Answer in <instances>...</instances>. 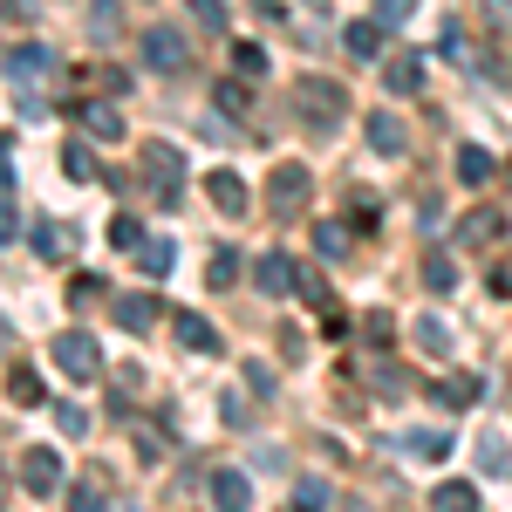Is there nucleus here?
I'll use <instances>...</instances> for the list:
<instances>
[{"instance_id": "f257e3e1", "label": "nucleus", "mask_w": 512, "mask_h": 512, "mask_svg": "<svg viewBox=\"0 0 512 512\" xmlns=\"http://www.w3.org/2000/svg\"><path fill=\"white\" fill-rule=\"evenodd\" d=\"M48 355H55V369L76 376V383H96V376H103V349H96L89 328H62V335L48 342Z\"/></svg>"}, {"instance_id": "f03ea898", "label": "nucleus", "mask_w": 512, "mask_h": 512, "mask_svg": "<svg viewBox=\"0 0 512 512\" xmlns=\"http://www.w3.org/2000/svg\"><path fill=\"white\" fill-rule=\"evenodd\" d=\"M294 103H301V117L315 123V130H335V117L349 110V89L335 76H301V89H294Z\"/></svg>"}, {"instance_id": "7ed1b4c3", "label": "nucleus", "mask_w": 512, "mask_h": 512, "mask_svg": "<svg viewBox=\"0 0 512 512\" xmlns=\"http://www.w3.org/2000/svg\"><path fill=\"white\" fill-rule=\"evenodd\" d=\"M308 192H315V171H308V164H274V178H267V205H274V219H301Z\"/></svg>"}, {"instance_id": "20e7f679", "label": "nucleus", "mask_w": 512, "mask_h": 512, "mask_svg": "<svg viewBox=\"0 0 512 512\" xmlns=\"http://www.w3.org/2000/svg\"><path fill=\"white\" fill-rule=\"evenodd\" d=\"M144 185H151L158 205H178V198H185V158H178L171 144H151V151H144Z\"/></svg>"}, {"instance_id": "39448f33", "label": "nucleus", "mask_w": 512, "mask_h": 512, "mask_svg": "<svg viewBox=\"0 0 512 512\" xmlns=\"http://www.w3.org/2000/svg\"><path fill=\"white\" fill-rule=\"evenodd\" d=\"M185 55H192L185 28H171V21H151V28H144V62H151L158 76H178V69H185Z\"/></svg>"}, {"instance_id": "423d86ee", "label": "nucleus", "mask_w": 512, "mask_h": 512, "mask_svg": "<svg viewBox=\"0 0 512 512\" xmlns=\"http://www.w3.org/2000/svg\"><path fill=\"white\" fill-rule=\"evenodd\" d=\"M110 315H117V328H130V335H151L164 321V301H158V287H137V294H117V301H110Z\"/></svg>"}, {"instance_id": "0eeeda50", "label": "nucleus", "mask_w": 512, "mask_h": 512, "mask_svg": "<svg viewBox=\"0 0 512 512\" xmlns=\"http://www.w3.org/2000/svg\"><path fill=\"white\" fill-rule=\"evenodd\" d=\"M21 485H28L35 499H48V492H62V451H48V444H35V451H21Z\"/></svg>"}, {"instance_id": "6e6552de", "label": "nucleus", "mask_w": 512, "mask_h": 512, "mask_svg": "<svg viewBox=\"0 0 512 512\" xmlns=\"http://www.w3.org/2000/svg\"><path fill=\"white\" fill-rule=\"evenodd\" d=\"M7 76L21 82V89H35V82H55V76H62V62H55V48H41V41H28V48H14Z\"/></svg>"}, {"instance_id": "1a4fd4ad", "label": "nucleus", "mask_w": 512, "mask_h": 512, "mask_svg": "<svg viewBox=\"0 0 512 512\" xmlns=\"http://www.w3.org/2000/svg\"><path fill=\"white\" fill-rule=\"evenodd\" d=\"M369 151H376V158H403V151H410V130H403L396 110H369Z\"/></svg>"}, {"instance_id": "9d476101", "label": "nucleus", "mask_w": 512, "mask_h": 512, "mask_svg": "<svg viewBox=\"0 0 512 512\" xmlns=\"http://www.w3.org/2000/svg\"><path fill=\"white\" fill-rule=\"evenodd\" d=\"M205 198H212L226 219H246V205H253V192L239 185V171H205Z\"/></svg>"}, {"instance_id": "9b49d317", "label": "nucleus", "mask_w": 512, "mask_h": 512, "mask_svg": "<svg viewBox=\"0 0 512 512\" xmlns=\"http://www.w3.org/2000/svg\"><path fill=\"white\" fill-rule=\"evenodd\" d=\"M212 506L219 512H253V485H246V472L219 465V472H212Z\"/></svg>"}, {"instance_id": "f8f14e48", "label": "nucleus", "mask_w": 512, "mask_h": 512, "mask_svg": "<svg viewBox=\"0 0 512 512\" xmlns=\"http://www.w3.org/2000/svg\"><path fill=\"white\" fill-rule=\"evenodd\" d=\"M383 89L390 96H417L424 89V55H390L383 62Z\"/></svg>"}, {"instance_id": "ddd939ff", "label": "nucleus", "mask_w": 512, "mask_h": 512, "mask_svg": "<svg viewBox=\"0 0 512 512\" xmlns=\"http://www.w3.org/2000/svg\"><path fill=\"white\" fill-rule=\"evenodd\" d=\"M342 41H349L355 62H376V55H383V41H390V28H383V21H349Z\"/></svg>"}, {"instance_id": "4468645a", "label": "nucleus", "mask_w": 512, "mask_h": 512, "mask_svg": "<svg viewBox=\"0 0 512 512\" xmlns=\"http://www.w3.org/2000/svg\"><path fill=\"white\" fill-rule=\"evenodd\" d=\"M437 403H444V410H472V403H485V376H444V383H437Z\"/></svg>"}, {"instance_id": "2eb2a0df", "label": "nucleus", "mask_w": 512, "mask_h": 512, "mask_svg": "<svg viewBox=\"0 0 512 512\" xmlns=\"http://www.w3.org/2000/svg\"><path fill=\"white\" fill-rule=\"evenodd\" d=\"M492 171H499V158H492V151H485V144H465V151H458V185H492Z\"/></svg>"}, {"instance_id": "dca6fc26", "label": "nucleus", "mask_w": 512, "mask_h": 512, "mask_svg": "<svg viewBox=\"0 0 512 512\" xmlns=\"http://www.w3.org/2000/svg\"><path fill=\"white\" fill-rule=\"evenodd\" d=\"M82 137H96V144H117L123 137V117L110 103H82Z\"/></svg>"}, {"instance_id": "f3484780", "label": "nucleus", "mask_w": 512, "mask_h": 512, "mask_svg": "<svg viewBox=\"0 0 512 512\" xmlns=\"http://www.w3.org/2000/svg\"><path fill=\"white\" fill-rule=\"evenodd\" d=\"M253 280H260V294H287V287H294V260H287V253H260Z\"/></svg>"}, {"instance_id": "a211bd4d", "label": "nucleus", "mask_w": 512, "mask_h": 512, "mask_svg": "<svg viewBox=\"0 0 512 512\" xmlns=\"http://www.w3.org/2000/svg\"><path fill=\"white\" fill-rule=\"evenodd\" d=\"M178 342L198 349V355H219V349H226V342H219V328H212L205 315H178Z\"/></svg>"}, {"instance_id": "6ab92c4d", "label": "nucleus", "mask_w": 512, "mask_h": 512, "mask_svg": "<svg viewBox=\"0 0 512 512\" xmlns=\"http://www.w3.org/2000/svg\"><path fill=\"white\" fill-rule=\"evenodd\" d=\"M492 239H499V212H485V205H478V212L458 219V246H492Z\"/></svg>"}, {"instance_id": "aec40b11", "label": "nucleus", "mask_w": 512, "mask_h": 512, "mask_svg": "<svg viewBox=\"0 0 512 512\" xmlns=\"http://www.w3.org/2000/svg\"><path fill=\"white\" fill-rule=\"evenodd\" d=\"M403 451L424 458V465H444V458H451V431H410V437H403Z\"/></svg>"}, {"instance_id": "412c9836", "label": "nucleus", "mask_w": 512, "mask_h": 512, "mask_svg": "<svg viewBox=\"0 0 512 512\" xmlns=\"http://www.w3.org/2000/svg\"><path fill=\"white\" fill-rule=\"evenodd\" d=\"M431 506L437 512H478V485H465V478H444L431 492Z\"/></svg>"}, {"instance_id": "4be33fe9", "label": "nucleus", "mask_w": 512, "mask_h": 512, "mask_svg": "<svg viewBox=\"0 0 512 512\" xmlns=\"http://www.w3.org/2000/svg\"><path fill=\"white\" fill-rule=\"evenodd\" d=\"M171 260H178V246H171V239H144V246H137V274H151V280L171 274Z\"/></svg>"}, {"instance_id": "5701e85b", "label": "nucleus", "mask_w": 512, "mask_h": 512, "mask_svg": "<svg viewBox=\"0 0 512 512\" xmlns=\"http://www.w3.org/2000/svg\"><path fill=\"white\" fill-rule=\"evenodd\" d=\"M212 103H219V110H226V117H246V110H253V89H246V76H226L219 82V89H212Z\"/></svg>"}, {"instance_id": "b1692460", "label": "nucleus", "mask_w": 512, "mask_h": 512, "mask_svg": "<svg viewBox=\"0 0 512 512\" xmlns=\"http://www.w3.org/2000/svg\"><path fill=\"white\" fill-rule=\"evenodd\" d=\"M69 246H76L69 226H55V219H41V226H35V253H41V260H62Z\"/></svg>"}, {"instance_id": "393cba45", "label": "nucleus", "mask_w": 512, "mask_h": 512, "mask_svg": "<svg viewBox=\"0 0 512 512\" xmlns=\"http://www.w3.org/2000/svg\"><path fill=\"white\" fill-rule=\"evenodd\" d=\"M424 287H431V294H451V287H458V260H451V253H424Z\"/></svg>"}, {"instance_id": "a878e982", "label": "nucleus", "mask_w": 512, "mask_h": 512, "mask_svg": "<svg viewBox=\"0 0 512 512\" xmlns=\"http://www.w3.org/2000/svg\"><path fill=\"white\" fill-rule=\"evenodd\" d=\"M417 349L431 355V362H444V355H451V328H444L437 315H424V321H417Z\"/></svg>"}, {"instance_id": "bb28decb", "label": "nucleus", "mask_w": 512, "mask_h": 512, "mask_svg": "<svg viewBox=\"0 0 512 512\" xmlns=\"http://www.w3.org/2000/svg\"><path fill=\"white\" fill-rule=\"evenodd\" d=\"M239 280V253L233 246H212V260H205V287H233Z\"/></svg>"}, {"instance_id": "cd10ccee", "label": "nucleus", "mask_w": 512, "mask_h": 512, "mask_svg": "<svg viewBox=\"0 0 512 512\" xmlns=\"http://www.w3.org/2000/svg\"><path fill=\"white\" fill-rule=\"evenodd\" d=\"M62 171H69V178H96V151H89V137H69V144H62Z\"/></svg>"}, {"instance_id": "c85d7f7f", "label": "nucleus", "mask_w": 512, "mask_h": 512, "mask_svg": "<svg viewBox=\"0 0 512 512\" xmlns=\"http://www.w3.org/2000/svg\"><path fill=\"white\" fill-rule=\"evenodd\" d=\"M315 253L321 260H342V253H349V233H342L335 219H315Z\"/></svg>"}, {"instance_id": "c756f323", "label": "nucleus", "mask_w": 512, "mask_h": 512, "mask_svg": "<svg viewBox=\"0 0 512 512\" xmlns=\"http://www.w3.org/2000/svg\"><path fill=\"white\" fill-rule=\"evenodd\" d=\"M294 294H301L308 308H328V280H321L315 267H294Z\"/></svg>"}, {"instance_id": "7c9ffc66", "label": "nucleus", "mask_w": 512, "mask_h": 512, "mask_svg": "<svg viewBox=\"0 0 512 512\" xmlns=\"http://www.w3.org/2000/svg\"><path fill=\"white\" fill-rule=\"evenodd\" d=\"M185 7H192V21H205V35H226V21H233L226 0H185Z\"/></svg>"}, {"instance_id": "2f4dec72", "label": "nucleus", "mask_w": 512, "mask_h": 512, "mask_svg": "<svg viewBox=\"0 0 512 512\" xmlns=\"http://www.w3.org/2000/svg\"><path fill=\"white\" fill-rule=\"evenodd\" d=\"M233 69H239V76H267V48H260V41H239Z\"/></svg>"}, {"instance_id": "473e14b6", "label": "nucleus", "mask_w": 512, "mask_h": 512, "mask_svg": "<svg viewBox=\"0 0 512 512\" xmlns=\"http://www.w3.org/2000/svg\"><path fill=\"white\" fill-rule=\"evenodd\" d=\"M89 35H96V41H117V7H110V0H96V7H89Z\"/></svg>"}, {"instance_id": "72a5a7b5", "label": "nucleus", "mask_w": 512, "mask_h": 512, "mask_svg": "<svg viewBox=\"0 0 512 512\" xmlns=\"http://www.w3.org/2000/svg\"><path fill=\"white\" fill-rule=\"evenodd\" d=\"M478 472H506V437H478Z\"/></svg>"}, {"instance_id": "f704fd0d", "label": "nucleus", "mask_w": 512, "mask_h": 512, "mask_svg": "<svg viewBox=\"0 0 512 512\" xmlns=\"http://www.w3.org/2000/svg\"><path fill=\"white\" fill-rule=\"evenodd\" d=\"M7 396H14V403H41V383H35V369H14V376H7Z\"/></svg>"}, {"instance_id": "c9c22d12", "label": "nucleus", "mask_w": 512, "mask_h": 512, "mask_svg": "<svg viewBox=\"0 0 512 512\" xmlns=\"http://www.w3.org/2000/svg\"><path fill=\"white\" fill-rule=\"evenodd\" d=\"M69 512H110V499H103V492H96V478H89V485H76V492H69Z\"/></svg>"}, {"instance_id": "e433bc0d", "label": "nucleus", "mask_w": 512, "mask_h": 512, "mask_svg": "<svg viewBox=\"0 0 512 512\" xmlns=\"http://www.w3.org/2000/svg\"><path fill=\"white\" fill-rule=\"evenodd\" d=\"M485 287H492V294H512V253H499V260H492V274H485Z\"/></svg>"}, {"instance_id": "4c0bfd02", "label": "nucleus", "mask_w": 512, "mask_h": 512, "mask_svg": "<svg viewBox=\"0 0 512 512\" xmlns=\"http://www.w3.org/2000/svg\"><path fill=\"white\" fill-rule=\"evenodd\" d=\"M110 239H117V246H144V226H137V219H110Z\"/></svg>"}, {"instance_id": "58836bf2", "label": "nucleus", "mask_w": 512, "mask_h": 512, "mask_svg": "<svg viewBox=\"0 0 512 512\" xmlns=\"http://www.w3.org/2000/svg\"><path fill=\"white\" fill-rule=\"evenodd\" d=\"M294 512H328V492H321V485H301V492H294Z\"/></svg>"}, {"instance_id": "ea45409f", "label": "nucleus", "mask_w": 512, "mask_h": 512, "mask_svg": "<svg viewBox=\"0 0 512 512\" xmlns=\"http://www.w3.org/2000/svg\"><path fill=\"white\" fill-rule=\"evenodd\" d=\"M376 21L396 28V21H410V0H376Z\"/></svg>"}, {"instance_id": "a19ab883", "label": "nucleus", "mask_w": 512, "mask_h": 512, "mask_svg": "<svg viewBox=\"0 0 512 512\" xmlns=\"http://www.w3.org/2000/svg\"><path fill=\"white\" fill-rule=\"evenodd\" d=\"M7 239H21V212H14V205L0 198V246H7Z\"/></svg>"}, {"instance_id": "79ce46f5", "label": "nucleus", "mask_w": 512, "mask_h": 512, "mask_svg": "<svg viewBox=\"0 0 512 512\" xmlns=\"http://www.w3.org/2000/svg\"><path fill=\"white\" fill-rule=\"evenodd\" d=\"M362 328H369V342H376V349H383V342H390V328H396V321H390V315H383V308H376V315L362 321Z\"/></svg>"}, {"instance_id": "37998d69", "label": "nucleus", "mask_w": 512, "mask_h": 512, "mask_svg": "<svg viewBox=\"0 0 512 512\" xmlns=\"http://www.w3.org/2000/svg\"><path fill=\"white\" fill-rule=\"evenodd\" d=\"M7 185H14V144L0 137V192H7Z\"/></svg>"}]
</instances>
